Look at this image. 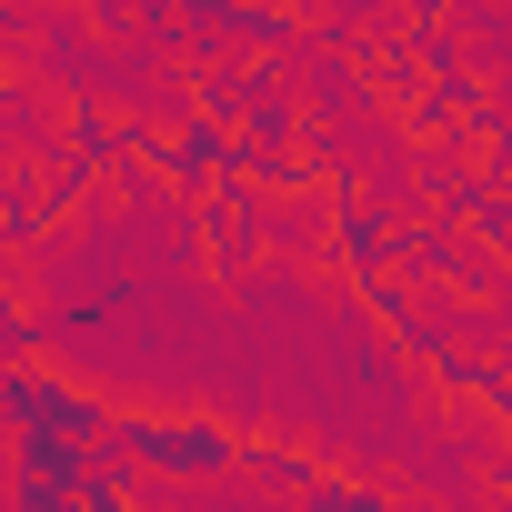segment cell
I'll list each match as a JSON object with an SVG mask.
<instances>
[{"label": "cell", "mask_w": 512, "mask_h": 512, "mask_svg": "<svg viewBox=\"0 0 512 512\" xmlns=\"http://www.w3.org/2000/svg\"><path fill=\"white\" fill-rule=\"evenodd\" d=\"M21 362H41V312H31L11 282H0V382H11Z\"/></svg>", "instance_id": "9"}, {"label": "cell", "mask_w": 512, "mask_h": 512, "mask_svg": "<svg viewBox=\"0 0 512 512\" xmlns=\"http://www.w3.org/2000/svg\"><path fill=\"white\" fill-rule=\"evenodd\" d=\"M81 472H91L81 442H11V512H61Z\"/></svg>", "instance_id": "5"}, {"label": "cell", "mask_w": 512, "mask_h": 512, "mask_svg": "<svg viewBox=\"0 0 512 512\" xmlns=\"http://www.w3.org/2000/svg\"><path fill=\"white\" fill-rule=\"evenodd\" d=\"M322 191H332V221H322V231H332V262H342L362 292H372V282H402V221H392L352 171H332Z\"/></svg>", "instance_id": "3"}, {"label": "cell", "mask_w": 512, "mask_h": 512, "mask_svg": "<svg viewBox=\"0 0 512 512\" xmlns=\"http://www.w3.org/2000/svg\"><path fill=\"white\" fill-rule=\"evenodd\" d=\"M101 452L131 482H231L241 472V422L191 412V402H111Z\"/></svg>", "instance_id": "1"}, {"label": "cell", "mask_w": 512, "mask_h": 512, "mask_svg": "<svg viewBox=\"0 0 512 512\" xmlns=\"http://www.w3.org/2000/svg\"><path fill=\"white\" fill-rule=\"evenodd\" d=\"M241 472L262 482V492H292V502H302V492L322 482V452L292 442V432H241Z\"/></svg>", "instance_id": "6"}, {"label": "cell", "mask_w": 512, "mask_h": 512, "mask_svg": "<svg viewBox=\"0 0 512 512\" xmlns=\"http://www.w3.org/2000/svg\"><path fill=\"white\" fill-rule=\"evenodd\" d=\"M101 432H111V402L81 372H61L51 352L0 382V442H81V452H101Z\"/></svg>", "instance_id": "2"}, {"label": "cell", "mask_w": 512, "mask_h": 512, "mask_svg": "<svg viewBox=\"0 0 512 512\" xmlns=\"http://www.w3.org/2000/svg\"><path fill=\"white\" fill-rule=\"evenodd\" d=\"M302 512H412V502L382 492V482H362V472H332V462H322V482L302 492Z\"/></svg>", "instance_id": "8"}, {"label": "cell", "mask_w": 512, "mask_h": 512, "mask_svg": "<svg viewBox=\"0 0 512 512\" xmlns=\"http://www.w3.org/2000/svg\"><path fill=\"white\" fill-rule=\"evenodd\" d=\"M191 231H201V251H211V272H241L251 251H262V231H272V201L251 191V181H221V191L191 201Z\"/></svg>", "instance_id": "4"}, {"label": "cell", "mask_w": 512, "mask_h": 512, "mask_svg": "<svg viewBox=\"0 0 512 512\" xmlns=\"http://www.w3.org/2000/svg\"><path fill=\"white\" fill-rule=\"evenodd\" d=\"M61 512H141V482H131L111 452H91V472L61 492Z\"/></svg>", "instance_id": "7"}]
</instances>
